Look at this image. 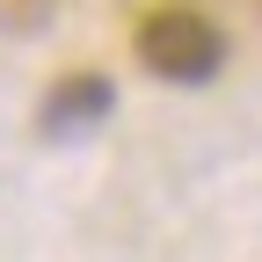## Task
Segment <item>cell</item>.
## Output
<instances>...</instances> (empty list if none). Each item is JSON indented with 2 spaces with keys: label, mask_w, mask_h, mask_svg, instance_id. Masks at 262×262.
I'll list each match as a JSON object with an SVG mask.
<instances>
[{
  "label": "cell",
  "mask_w": 262,
  "mask_h": 262,
  "mask_svg": "<svg viewBox=\"0 0 262 262\" xmlns=\"http://www.w3.org/2000/svg\"><path fill=\"white\" fill-rule=\"evenodd\" d=\"M139 58H146V73L189 88V80H211L226 66V37L204 8H153L139 22Z\"/></svg>",
  "instance_id": "obj_1"
},
{
  "label": "cell",
  "mask_w": 262,
  "mask_h": 262,
  "mask_svg": "<svg viewBox=\"0 0 262 262\" xmlns=\"http://www.w3.org/2000/svg\"><path fill=\"white\" fill-rule=\"evenodd\" d=\"M95 117H110V80H102V73L58 80L51 102H44V124H51V131H80V124H95Z\"/></svg>",
  "instance_id": "obj_2"
}]
</instances>
